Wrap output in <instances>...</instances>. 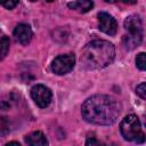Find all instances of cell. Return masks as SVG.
<instances>
[{"mask_svg": "<svg viewBox=\"0 0 146 146\" xmlns=\"http://www.w3.org/2000/svg\"><path fill=\"white\" fill-rule=\"evenodd\" d=\"M74 64H75V58L73 54L59 55L52 60L51 71L57 75H64L73 70Z\"/></svg>", "mask_w": 146, "mask_h": 146, "instance_id": "cell-5", "label": "cell"}, {"mask_svg": "<svg viewBox=\"0 0 146 146\" xmlns=\"http://www.w3.org/2000/svg\"><path fill=\"white\" fill-rule=\"evenodd\" d=\"M30 1H35V0H30Z\"/></svg>", "mask_w": 146, "mask_h": 146, "instance_id": "cell-19", "label": "cell"}, {"mask_svg": "<svg viewBox=\"0 0 146 146\" xmlns=\"http://www.w3.org/2000/svg\"><path fill=\"white\" fill-rule=\"evenodd\" d=\"M47 1H49V2H51V1H54V0H47Z\"/></svg>", "mask_w": 146, "mask_h": 146, "instance_id": "cell-18", "label": "cell"}, {"mask_svg": "<svg viewBox=\"0 0 146 146\" xmlns=\"http://www.w3.org/2000/svg\"><path fill=\"white\" fill-rule=\"evenodd\" d=\"M115 57L114 46L106 40L89 42L81 52V63L87 70H99L108 66Z\"/></svg>", "mask_w": 146, "mask_h": 146, "instance_id": "cell-2", "label": "cell"}, {"mask_svg": "<svg viewBox=\"0 0 146 146\" xmlns=\"http://www.w3.org/2000/svg\"><path fill=\"white\" fill-rule=\"evenodd\" d=\"M25 143L31 146H46L48 144L47 138L41 131H33L25 138Z\"/></svg>", "mask_w": 146, "mask_h": 146, "instance_id": "cell-9", "label": "cell"}, {"mask_svg": "<svg viewBox=\"0 0 146 146\" xmlns=\"http://www.w3.org/2000/svg\"><path fill=\"white\" fill-rule=\"evenodd\" d=\"M123 2H125V3H135L136 0H123Z\"/></svg>", "mask_w": 146, "mask_h": 146, "instance_id": "cell-16", "label": "cell"}, {"mask_svg": "<svg viewBox=\"0 0 146 146\" xmlns=\"http://www.w3.org/2000/svg\"><path fill=\"white\" fill-rule=\"evenodd\" d=\"M67 6L68 8L75 9L80 13H87L94 7V2L92 0H75L73 2H70Z\"/></svg>", "mask_w": 146, "mask_h": 146, "instance_id": "cell-10", "label": "cell"}, {"mask_svg": "<svg viewBox=\"0 0 146 146\" xmlns=\"http://www.w3.org/2000/svg\"><path fill=\"white\" fill-rule=\"evenodd\" d=\"M121 112L120 103L108 95H95L89 97L82 105L81 113L83 119L92 124H113Z\"/></svg>", "mask_w": 146, "mask_h": 146, "instance_id": "cell-1", "label": "cell"}, {"mask_svg": "<svg viewBox=\"0 0 146 146\" xmlns=\"http://www.w3.org/2000/svg\"><path fill=\"white\" fill-rule=\"evenodd\" d=\"M136 65L139 70L144 71L146 68V59H145V52H139L136 57Z\"/></svg>", "mask_w": 146, "mask_h": 146, "instance_id": "cell-12", "label": "cell"}, {"mask_svg": "<svg viewBox=\"0 0 146 146\" xmlns=\"http://www.w3.org/2000/svg\"><path fill=\"white\" fill-rule=\"evenodd\" d=\"M136 92H137V95L141 99H145L146 98V84H145V82H143V83H140V84L137 86Z\"/></svg>", "mask_w": 146, "mask_h": 146, "instance_id": "cell-14", "label": "cell"}, {"mask_svg": "<svg viewBox=\"0 0 146 146\" xmlns=\"http://www.w3.org/2000/svg\"><path fill=\"white\" fill-rule=\"evenodd\" d=\"M124 29L128 32L123 38L125 49L132 50L138 47L143 40V22L138 15H131L124 21Z\"/></svg>", "mask_w": 146, "mask_h": 146, "instance_id": "cell-3", "label": "cell"}, {"mask_svg": "<svg viewBox=\"0 0 146 146\" xmlns=\"http://www.w3.org/2000/svg\"><path fill=\"white\" fill-rule=\"evenodd\" d=\"M120 131L125 140H133L136 143H144L145 140V135L141 131L140 121L133 114L125 116L121 121Z\"/></svg>", "mask_w": 146, "mask_h": 146, "instance_id": "cell-4", "label": "cell"}, {"mask_svg": "<svg viewBox=\"0 0 146 146\" xmlns=\"http://www.w3.org/2000/svg\"><path fill=\"white\" fill-rule=\"evenodd\" d=\"M96 144H99V141L96 140L95 138H89V139L86 141V145H96Z\"/></svg>", "mask_w": 146, "mask_h": 146, "instance_id": "cell-15", "label": "cell"}, {"mask_svg": "<svg viewBox=\"0 0 146 146\" xmlns=\"http://www.w3.org/2000/svg\"><path fill=\"white\" fill-rule=\"evenodd\" d=\"M31 97L39 107L44 108L50 104L52 94L48 87L43 84H35L31 89Z\"/></svg>", "mask_w": 146, "mask_h": 146, "instance_id": "cell-6", "label": "cell"}, {"mask_svg": "<svg viewBox=\"0 0 146 146\" xmlns=\"http://www.w3.org/2000/svg\"><path fill=\"white\" fill-rule=\"evenodd\" d=\"M14 36L16 38V40L21 43V44H27L30 43L32 36H33V32L31 30V27L27 24H18L15 30H14Z\"/></svg>", "mask_w": 146, "mask_h": 146, "instance_id": "cell-8", "label": "cell"}, {"mask_svg": "<svg viewBox=\"0 0 146 146\" xmlns=\"http://www.w3.org/2000/svg\"><path fill=\"white\" fill-rule=\"evenodd\" d=\"M98 27L102 32L108 34V35H115L117 31V23L113 16H111L107 13H98Z\"/></svg>", "mask_w": 146, "mask_h": 146, "instance_id": "cell-7", "label": "cell"}, {"mask_svg": "<svg viewBox=\"0 0 146 146\" xmlns=\"http://www.w3.org/2000/svg\"><path fill=\"white\" fill-rule=\"evenodd\" d=\"M106 2H110V3H114V2H116L117 0H105Z\"/></svg>", "mask_w": 146, "mask_h": 146, "instance_id": "cell-17", "label": "cell"}, {"mask_svg": "<svg viewBox=\"0 0 146 146\" xmlns=\"http://www.w3.org/2000/svg\"><path fill=\"white\" fill-rule=\"evenodd\" d=\"M9 43L10 42L7 36H2L0 39V60H2L7 56L9 51Z\"/></svg>", "mask_w": 146, "mask_h": 146, "instance_id": "cell-11", "label": "cell"}, {"mask_svg": "<svg viewBox=\"0 0 146 146\" xmlns=\"http://www.w3.org/2000/svg\"><path fill=\"white\" fill-rule=\"evenodd\" d=\"M19 0H0V5L7 9H13L18 5Z\"/></svg>", "mask_w": 146, "mask_h": 146, "instance_id": "cell-13", "label": "cell"}]
</instances>
